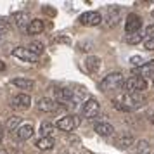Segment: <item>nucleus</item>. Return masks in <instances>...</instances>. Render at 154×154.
I'll return each mask as SVG.
<instances>
[{
	"label": "nucleus",
	"mask_w": 154,
	"mask_h": 154,
	"mask_svg": "<svg viewBox=\"0 0 154 154\" xmlns=\"http://www.w3.org/2000/svg\"><path fill=\"white\" fill-rule=\"evenodd\" d=\"M112 104L119 111H133V109H139L140 106H144V97L140 94H126V92H123L118 99L112 100Z\"/></svg>",
	"instance_id": "f257e3e1"
},
{
	"label": "nucleus",
	"mask_w": 154,
	"mask_h": 154,
	"mask_svg": "<svg viewBox=\"0 0 154 154\" xmlns=\"http://www.w3.org/2000/svg\"><path fill=\"white\" fill-rule=\"evenodd\" d=\"M123 85H125V78L121 73H109V75H106L102 80H100V83H99V88L102 92H114V90H121L123 88Z\"/></svg>",
	"instance_id": "f03ea898"
},
{
	"label": "nucleus",
	"mask_w": 154,
	"mask_h": 154,
	"mask_svg": "<svg viewBox=\"0 0 154 154\" xmlns=\"http://www.w3.org/2000/svg\"><path fill=\"white\" fill-rule=\"evenodd\" d=\"M147 88V80L140 76H130L125 80V85H123V90L126 94H142V92Z\"/></svg>",
	"instance_id": "7ed1b4c3"
},
{
	"label": "nucleus",
	"mask_w": 154,
	"mask_h": 154,
	"mask_svg": "<svg viewBox=\"0 0 154 154\" xmlns=\"http://www.w3.org/2000/svg\"><path fill=\"white\" fill-rule=\"evenodd\" d=\"M80 125V118L78 116H73V114H66V116H61V118L56 121V126L59 130H63V132L69 133L73 132L76 126Z\"/></svg>",
	"instance_id": "20e7f679"
},
{
	"label": "nucleus",
	"mask_w": 154,
	"mask_h": 154,
	"mask_svg": "<svg viewBox=\"0 0 154 154\" xmlns=\"http://www.w3.org/2000/svg\"><path fill=\"white\" fill-rule=\"evenodd\" d=\"M121 14H123V9L118 7V5H111V7L106 9V17L104 23L107 28H114L118 26V23L121 21Z\"/></svg>",
	"instance_id": "39448f33"
},
{
	"label": "nucleus",
	"mask_w": 154,
	"mask_h": 154,
	"mask_svg": "<svg viewBox=\"0 0 154 154\" xmlns=\"http://www.w3.org/2000/svg\"><path fill=\"white\" fill-rule=\"evenodd\" d=\"M9 106L14 111H26V109L31 107V97H29V94L21 92V94H17V95H14V97L11 99V104Z\"/></svg>",
	"instance_id": "423d86ee"
},
{
	"label": "nucleus",
	"mask_w": 154,
	"mask_h": 154,
	"mask_svg": "<svg viewBox=\"0 0 154 154\" xmlns=\"http://www.w3.org/2000/svg\"><path fill=\"white\" fill-rule=\"evenodd\" d=\"M102 21L104 19H102L100 12H97V11H87L83 14H80V17H78V23L82 26H99Z\"/></svg>",
	"instance_id": "0eeeda50"
},
{
	"label": "nucleus",
	"mask_w": 154,
	"mask_h": 154,
	"mask_svg": "<svg viewBox=\"0 0 154 154\" xmlns=\"http://www.w3.org/2000/svg\"><path fill=\"white\" fill-rule=\"evenodd\" d=\"M100 111V104L97 99H87L82 106V116L83 118H95Z\"/></svg>",
	"instance_id": "6e6552de"
},
{
	"label": "nucleus",
	"mask_w": 154,
	"mask_h": 154,
	"mask_svg": "<svg viewBox=\"0 0 154 154\" xmlns=\"http://www.w3.org/2000/svg\"><path fill=\"white\" fill-rule=\"evenodd\" d=\"M140 28H142V17H140L139 14L132 12V14L126 16V19H125V31H126V35L137 33V31H140Z\"/></svg>",
	"instance_id": "1a4fd4ad"
},
{
	"label": "nucleus",
	"mask_w": 154,
	"mask_h": 154,
	"mask_svg": "<svg viewBox=\"0 0 154 154\" xmlns=\"http://www.w3.org/2000/svg\"><path fill=\"white\" fill-rule=\"evenodd\" d=\"M11 23L14 24L16 28L19 29V31H24V29H28L29 23H31V19H29L28 12H24V11H19V12H14V14H11Z\"/></svg>",
	"instance_id": "9d476101"
},
{
	"label": "nucleus",
	"mask_w": 154,
	"mask_h": 154,
	"mask_svg": "<svg viewBox=\"0 0 154 154\" xmlns=\"http://www.w3.org/2000/svg\"><path fill=\"white\" fill-rule=\"evenodd\" d=\"M73 97H75L73 90L66 88V87H59V88L54 90V100H56V102H61V104H71V102H73Z\"/></svg>",
	"instance_id": "9b49d317"
},
{
	"label": "nucleus",
	"mask_w": 154,
	"mask_h": 154,
	"mask_svg": "<svg viewBox=\"0 0 154 154\" xmlns=\"http://www.w3.org/2000/svg\"><path fill=\"white\" fill-rule=\"evenodd\" d=\"M12 56L17 57V59H21V61H24V63H29V64H33L38 61V56H35L33 52H29L28 47H16L12 50Z\"/></svg>",
	"instance_id": "f8f14e48"
},
{
	"label": "nucleus",
	"mask_w": 154,
	"mask_h": 154,
	"mask_svg": "<svg viewBox=\"0 0 154 154\" xmlns=\"http://www.w3.org/2000/svg\"><path fill=\"white\" fill-rule=\"evenodd\" d=\"M133 76H140V78H144V80L149 78V76H154V59L144 63L142 66H139V68H135V69H133Z\"/></svg>",
	"instance_id": "ddd939ff"
},
{
	"label": "nucleus",
	"mask_w": 154,
	"mask_h": 154,
	"mask_svg": "<svg viewBox=\"0 0 154 154\" xmlns=\"http://www.w3.org/2000/svg\"><path fill=\"white\" fill-rule=\"evenodd\" d=\"M33 132H35V128H33V125H31V123H23V125L14 132V137L17 140L24 142V140H28L29 137L33 135Z\"/></svg>",
	"instance_id": "4468645a"
},
{
	"label": "nucleus",
	"mask_w": 154,
	"mask_h": 154,
	"mask_svg": "<svg viewBox=\"0 0 154 154\" xmlns=\"http://www.w3.org/2000/svg\"><path fill=\"white\" fill-rule=\"evenodd\" d=\"M133 142H135V139H133L130 133H121V135H118V137H114V140H112V144H114V147H118V149H128L130 146H133Z\"/></svg>",
	"instance_id": "2eb2a0df"
},
{
	"label": "nucleus",
	"mask_w": 154,
	"mask_h": 154,
	"mask_svg": "<svg viewBox=\"0 0 154 154\" xmlns=\"http://www.w3.org/2000/svg\"><path fill=\"white\" fill-rule=\"evenodd\" d=\"M94 130H95V133L100 135V137H112V135H114V126H112L111 123H106V121L95 123Z\"/></svg>",
	"instance_id": "dca6fc26"
},
{
	"label": "nucleus",
	"mask_w": 154,
	"mask_h": 154,
	"mask_svg": "<svg viewBox=\"0 0 154 154\" xmlns=\"http://www.w3.org/2000/svg\"><path fill=\"white\" fill-rule=\"evenodd\" d=\"M36 106H38V109H40L42 112H54L57 107H59L57 102L52 97H42L40 100H38V104Z\"/></svg>",
	"instance_id": "f3484780"
},
{
	"label": "nucleus",
	"mask_w": 154,
	"mask_h": 154,
	"mask_svg": "<svg viewBox=\"0 0 154 154\" xmlns=\"http://www.w3.org/2000/svg\"><path fill=\"white\" fill-rule=\"evenodd\" d=\"M11 85H14L19 90H26V92L35 88V82H33V80H28V78H14V80L11 82Z\"/></svg>",
	"instance_id": "a211bd4d"
},
{
	"label": "nucleus",
	"mask_w": 154,
	"mask_h": 154,
	"mask_svg": "<svg viewBox=\"0 0 154 154\" xmlns=\"http://www.w3.org/2000/svg\"><path fill=\"white\" fill-rule=\"evenodd\" d=\"M35 147L38 151H50V149L56 147V140H54V137H47V139L40 137V139L35 142Z\"/></svg>",
	"instance_id": "6ab92c4d"
},
{
	"label": "nucleus",
	"mask_w": 154,
	"mask_h": 154,
	"mask_svg": "<svg viewBox=\"0 0 154 154\" xmlns=\"http://www.w3.org/2000/svg\"><path fill=\"white\" fill-rule=\"evenodd\" d=\"M43 29H45V24H43L42 19H31L28 29H26V33H28V35H40Z\"/></svg>",
	"instance_id": "aec40b11"
},
{
	"label": "nucleus",
	"mask_w": 154,
	"mask_h": 154,
	"mask_svg": "<svg viewBox=\"0 0 154 154\" xmlns=\"http://www.w3.org/2000/svg\"><path fill=\"white\" fill-rule=\"evenodd\" d=\"M56 123H52V121H43L42 126H40V137L43 139H47V137H52V133L56 132Z\"/></svg>",
	"instance_id": "412c9836"
},
{
	"label": "nucleus",
	"mask_w": 154,
	"mask_h": 154,
	"mask_svg": "<svg viewBox=\"0 0 154 154\" xmlns=\"http://www.w3.org/2000/svg\"><path fill=\"white\" fill-rule=\"evenodd\" d=\"M85 66H87V69L90 71V73H97L99 68H100V57L88 56L87 57V61H85Z\"/></svg>",
	"instance_id": "4be33fe9"
},
{
	"label": "nucleus",
	"mask_w": 154,
	"mask_h": 154,
	"mask_svg": "<svg viewBox=\"0 0 154 154\" xmlns=\"http://www.w3.org/2000/svg\"><path fill=\"white\" fill-rule=\"evenodd\" d=\"M146 40V35L142 33V31H137V33H132V35H126L125 36V42L128 45H137V43L144 42Z\"/></svg>",
	"instance_id": "5701e85b"
},
{
	"label": "nucleus",
	"mask_w": 154,
	"mask_h": 154,
	"mask_svg": "<svg viewBox=\"0 0 154 154\" xmlns=\"http://www.w3.org/2000/svg\"><path fill=\"white\" fill-rule=\"evenodd\" d=\"M21 118L19 116H11V118L7 119V125H5V128H7L9 132H16L19 126H21Z\"/></svg>",
	"instance_id": "b1692460"
},
{
	"label": "nucleus",
	"mask_w": 154,
	"mask_h": 154,
	"mask_svg": "<svg viewBox=\"0 0 154 154\" xmlns=\"http://www.w3.org/2000/svg\"><path fill=\"white\" fill-rule=\"evenodd\" d=\"M28 50L29 52H33L35 56H42L43 54V43L42 42H31L28 45Z\"/></svg>",
	"instance_id": "393cba45"
},
{
	"label": "nucleus",
	"mask_w": 154,
	"mask_h": 154,
	"mask_svg": "<svg viewBox=\"0 0 154 154\" xmlns=\"http://www.w3.org/2000/svg\"><path fill=\"white\" fill-rule=\"evenodd\" d=\"M135 147H137V152L139 154H147L149 151H151V147H149V142H147V140H139Z\"/></svg>",
	"instance_id": "a878e982"
},
{
	"label": "nucleus",
	"mask_w": 154,
	"mask_h": 154,
	"mask_svg": "<svg viewBox=\"0 0 154 154\" xmlns=\"http://www.w3.org/2000/svg\"><path fill=\"white\" fill-rule=\"evenodd\" d=\"M52 43H71L69 36H56L52 38Z\"/></svg>",
	"instance_id": "bb28decb"
},
{
	"label": "nucleus",
	"mask_w": 154,
	"mask_h": 154,
	"mask_svg": "<svg viewBox=\"0 0 154 154\" xmlns=\"http://www.w3.org/2000/svg\"><path fill=\"white\" fill-rule=\"evenodd\" d=\"M144 49L154 50V38H146V40H144Z\"/></svg>",
	"instance_id": "cd10ccee"
},
{
	"label": "nucleus",
	"mask_w": 154,
	"mask_h": 154,
	"mask_svg": "<svg viewBox=\"0 0 154 154\" xmlns=\"http://www.w3.org/2000/svg\"><path fill=\"white\" fill-rule=\"evenodd\" d=\"M130 63L135 66V68H139V66H142V57L135 56V57H130Z\"/></svg>",
	"instance_id": "c85d7f7f"
},
{
	"label": "nucleus",
	"mask_w": 154,
	"mask_h": 154,
	"mask_svg": "<svg viewBox=\"0 0 154 154\" xmlns=\"http://www.w3.org/2000/svg\"><path fill=\"white\" fill-rule=\"evenodd\" d=\"M146 38H154V24H149L146 28Z\"/></svg>",
	"instance_id": "c756f323"
},
{
	"label": "nucleus",
	"mask_w": 154,
	"mask_h": 154,
	"mask_svg": "<svg viewBox=\"0 0 154 154\" xmlns=\"http://www.w3.org/2000/svg\"><path fill=\"white\" fill-rule=\"evenodd\" d=\"M2 139H4V125L0 123V144H2Z\"/></svg>",
	"instance_id": "7c9ffc66"
},
{
	"label": "nucleus",
	"mask_w": 154,
	"mask_h": 154,
	"mask_svg": "<svg viewBox=\"0 0 154 154\" xmlns=\"http://www.w3.org/2000/svg\"><path fill=\"white\" fill-rule=\"evenodd\" d=\"M0 71H5V64H4V61H0Z\"/></svg>",
	"instance_id": "2f4dec72"
},
{
	"label": "nucleus",
	"mask_w": 154,
	"mask_h": 154,
	"mask_svg": "<svg viewBox=\"0 0 154 154\" xmlns=\"http://www.w3.org/2000/svg\"><path fill=\"white\" fill-rule=\"evenodd\" d=\"M151 119H152V123H154V114H152V118H151Z\"/></svg>",
	"instance_id": "473e14b6"
},
{
	"label": "nucleus",
	"mask_w": 154,
	"mask_h": 154,
	"mask_svg": "<svg viewBox=\"0 0 154 154\" xmlns=\"http://www.w3.org/2000/svg\"><path fill=\"white\" fill-rule=\"evenodd\" d=\"M152 17H154V11H152Z\"/></svg>",
	"instance_id": "72a5a7b5"
},
{
	"label": "nucleus",
	"mask_w": 154,
	"mask_h": 154,
	"mask_svg": "<svg viewBox=\"0 0 154 154\" xmlns=\"http://www.w3.org/2000/svg\"><path fill=\"white\" fill-rule=\"evenodd\" d=\"M0 38H2V35H0Z\"/></svg>",
	"instance_id": "f704fd0d"
}]
</instances>
